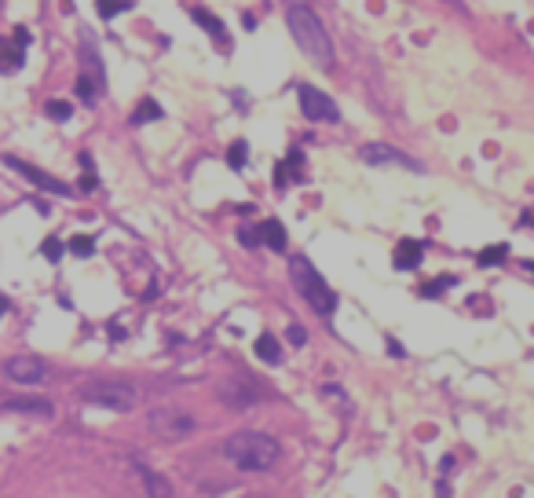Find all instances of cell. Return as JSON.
Returning <instances> with one entry per match:
<instances>
[{"label":"cell","mask_w":534,"mask_h":498,"mask_svg":"<svg viewBox=\"0 0 534 498\" xmlns=\"http://www.w3.org/2000/svg\"><path fill=\"white\" fill-rule=\"evenodd\" d=\"M286 22H289V34H293V41L300 44V52L315 62V67L330 70L337 55H333V41L326 34V26L318 22V15L307 8V4H289L286 11Z\"/></svg>","instance_id":"6da1fadb"},{"label":"cell","mask_w":534,"mask_h":498,"mask_svg":"<svg viewBox=\"0 0 534 498\" xmlns=\"http://www.w3.org/2000/svg\"><path fill=\"white\" fill-rule=\"evenodd\" d=\"M223 455H227L241 473H271L274 462H279V443H274L267 432L241 429L234 436H227Z\"/></svg>","instance_id":"7a4b0ae2"},{"label":"cell","mask_w":534,"mask_h":498,"mask_svg":"<svg viewBox=\"0 0 534 498\" xmlns=\"http://www.w3.org/2000/svg\"><path fill=\"white\" fill-rule=\"evenodd\" d=\"M289 275H293V286L300 290V297L311 304L318 315H333L337 312V293L326 286V279H322L318 271L311 268V261L293 256V261H289Z\"/></svg>","instance_id":"3957f363"},{"label":"cell","mask_w":534,"mask_h":498,"mask_svg":"<svg viewBox=\"0 0 534 498\" xmlns=\"http://www.w3.org/2000/svg\"><path fill=\"white\" fill-rule=\"evenodd\" d=\"M80 399H85L88 407H103V410H118V414L139 407V392L128 381H106V378L80 385Z\"/></svg>","instance_id":"277c9868"},{"label":"cell","mask_w":534,"mask_h":498,"mask_svg":"<svg viewBox=\"0 0 534 498\" xmlns=\"http://www.w3.org/2000/svg\"><path fill=\"white\" fill-rule=\"evenodd\" d=\"M147 429L165 443H180L194 432V417L187 410H180V407H172V403H161V407H154L147 414Z\"/></svg>","instance_id":"5b68a950"},{"label":"cell","mask_w":534,"mask_h":498,"mask_svg":"<svg viewBox=\"0 0 534 498\" xmlns=\"http://www.w3.org/2000/svg\"><path fill=\"white\" fill-rule=\"evenodd\" d=\"M216 396H220V403L231 407V410H249V407H256L264 399V389L253 378L238 374V378H223L216 385Z\"/></svg>","instance_id":"8992f818"},{"label":"cell","mask_w":534,"mask_h":498,"mask_svg":"<svg viewBox=\"0 0 534 498\" xmlns=\"http://www.w3.org/2000/svg\"><path fill=\"white\" fill-rule=\"evenodd\" d=\"M297 99H300V110H304L307 121H315V125H337V121H341V110H337V103L330 99L326 92H318L311 85H300Z\"/></svg>","instance_id":"52a82bcc"},{"label":"cell","mask_w":534,"mask_h":498,"mask_svg":"<svg viewBox=\"0 0 534 498\" xmlns=\"http://www.w3.org/2000/svg\"><path fill=\"white\" fill-rule=\"evenodd\" d=\"M4 374L19 385H41L48 378V363L41 356H11L4 363Z\"/></svg>","instance_id":"ba28073f"},{"label":"cell","mask_w":534,"mask_h":498,"mask_svg":"<svg viewBox=\"0 0 534 498\" xmlns=\"http://www.w3.org/2000/svg\"><path fill=\"white\" fill-rule=\"evenodd\" d=\"M359 154H363V162H370V165H402V169H414V172L421 169L414 158H407L395 147H388V143H366Z\"/></svg>","instance_id":"9c48e42d"},{"label":"cell","mask_w":534,"mask_h":498,"mask_svg":"<svg viewBox=\"0 0 534 498\" xmlns=\"http://www.w3.org/2000/svg\"><path fill=\"white\" fill-rule=\"evenodd\" d=\"M4 165H11L19 176H26L29 184H37L41 191H52V195H70V187L62 184V180H55V176H48V172H41L37 165H29V162H19V158H4Z\"/></svg>","instance_id":"30bf717a"},{"label":"cell","mask_w":534,"mask_h":498,"mask_svg":"<svg viewBox=\"0 0 534 498\" xmlns=\"http://www.w3.org/2000/svg\"><path fill=\"white\" fill-rule=\"evenodd\" d=\"M136 473H139V480H143V487H147V498H176L172 494V484L161 473H154L150 465H143V462H136Z\"/></svg>","instance_id":"8fae6325"},{"label":"cell","mask_w":534,"mask_h":498,"mask_svg":"<svg viewBox=\"0 0 534 498\" xmlns=\"http://www.w3.org/2000/svg\"><path fill=\"white\" fill-rule=\"evenodd\" d=\"M421 261H425V246H421L417 238H402L395 246V268L399 271H414V268H421Z\"/></svg>","instance_id":"7c38bea8"},{"label":"cell","mask_w":534,"mask_h":498,"mask_svg":"<svg viewBox=\"0 0 534 498\" xmlns=\"http://www.w3.org/2000/svg\"><path fill=\"white\" fill-rule=\"evenodd\" d=\"M4 410H15V414H37V417H52L55 407L48 399H37V396H15L4 403Z\"/></svg>","instance_id":"4fadbf2b"},{"label":"cell","mask_w":534,"mask_h":498,"mask_svg":"<svg viewBox=\"0 0 534 498\" xmlns=\"http://www.w3.org/2000/svg\"><path fill=\"white\" fill-rule=\"evenodd\" d=\"M260 242H264V246H271L274 253H282V249L289 246L286 228H282L279 220H264V223H260Z\"/></svg>","instance_id":"5bb4252c"},{"label":"cell","mask_w":534,"mask_h":498,"mask_svg":"<svg viewBox=\"0 0 534 498\" xmlns=\"http://www.w3.org/2000/svg\"><path fill=\"white\" fill-rule=\"evenodd\" d=\"M190 19L198 22V26H205L209 34H213V41H220L223 48H227V29H223V22L216 19V15H209L205 8H194V11H190Z\"/></svg>","instance_id":"9a60e30c"},{"label":"cell","mask_w":534,"mask_h":498,"mask_svg":"<svg viewBox=\"0 0 534 498\" xmlns=\"http://www.w3.org/2000/svg\"><path fill=\"white\" fill-rule=\"evenodd\" d=\"M253 352H256V356H260L264 363H282V345H279V337H274V333H260V337H256Z\"/></svg>","instance_id":"2e32d148"},{"label":"cell","mask_w":534,"mask_h":498,"mask_svg":"<svg viewBox=\"0 0 534 498\" xmlns=\"http://www.w3.org/2000/svg\"><path fill=\"white\" fill-rule=\"evenodd\" d=\"M22 67V48H15L11 41H0V74H15Z\"/></svg>","instance_id":"e0dca14e"},{"label":"cell","mask_w":534,"mask_h":498,"mask_svg":"<svg viewBox=\"0 0 534 498\" xmlns=\"http://www.w3.org/2000/svg\"><path fill=\"white\" fill-rule=\"evenodd\" d=\"M161 118V106L154 103V99H143L136 110H132V125H150V121H157Z\"/></svg>","instance_id":"ac0fdd59"},{"label":"cell","mask_w":534,"mask_h":498,"mask_svg":"<svg viewBox=\"0 0 534 498\" xmlns=\"http://www.w3.org/2000/svg\"><path fill=\"white\" fill-rule=\"evenodd\" d=\"M505 256H509V246H487V249H479V256H476V264L479 268H494V264H501V261H505Z\"/></svg>","instance_id":"d6986e66"},{"label":"cell","mask_w":534,"mask_h":498,"mask_svg":"<svg viewBox=\"0 0 534 498\" xmlns=\"http://www.w3.org/2000/svg\"><path fill=\"white\" fill-rule=\"evenodd\" d=\"M44 114L52 118V121H70V114H73V106L66 103V99H52L44 106Z\"/></svg>","instance_id":"ffe728a7"},{"label":"cell","mask_w":534,"mask_h":498,"mask_svg":"<svg viewBox=\"0 0 534 498\" xmlns=\"http://www.w3.org/2000/svg\"><path fill=\"white\" fill-rule=\"evenodd\" d=\"M246 158H249L246 139H234V143H231V151H227V165H231V169H241V165H246Z\"/></svg>","instance_id":"44dd1931"},{"label":"cell","mask_w":534,"mask_h":498,"mask_svg":"<svg viewBox=\"0 0 534 498\" xmlns=\"http://www.w3.org/2000/svg\"><path fill=\"white\" fill-rule=\"evenodd\" d=\"M95 85H99V81H95V77L80 74V77H77V95H80V99H85V103H95Z\"/></svg>","instance_id":"7402d4cb"},{"label":"cell","mask_w":534,"mask_h":498,"mask_svg":"<svg viewBox=\"0 0 534 498\" xmlns=\"http://www.w3.org/2000/svg\"><path fill=\"white\" fill-rule=\"evenodd\" d=\"M70 253H73V256H92V253H95V242H92L88 235H73V238H70Z\"/></svg>","instance_id":"603a6c76"},{"label":"cell","mask_w":534,"mask_h":498,"mask_svg":"<svg viewBox=\"0 0 534 498\" xmlns=\"http://www.w3.org/2000/svg\"><path fill=\"white\" fill-rule=\"evenodd\" d=\"M454 282H458L454 275H450V279H447V275H443V279H432L428 286H421V297H440L447 286H454Z\"/></svg>","instance_id":"cb8c5ba5"},{"label":"cell","mask_w":534,"mask_h":498,"mask_svg":"<svg viewBox=\"0 0 534 498\" xmlns=\"http://www.w3.org/2000/svg\"><path fill=\"white\" fill-rule=\"evenodd\" d=\"M132 4H128V0H99V15L103 19H114L118 11H128Z\"/></svg>","instance_id":"d4e9b609"},{"label":"cell","mask_w":534,"mask_h":498,"mask_svg":"<svg viewBox=\"0 0 534 498\" xmlns=\"http://www.w3.org/2000/svg\"><path fill=\"white\" fill-rule=\"evenodd\" d=\"M238 242L246 246V249H256V246H260V228H241L238 231Z\"/></svg>","instance_id":"484cf974"},{"label":"cell","mask_w":534,"mask_h":498,"mask_svg":"<svg viewBox=\"0 0 534 498\" xmlns=\"http://www.w3.org/2000/svg\"><path fill=\"white\" fill-rule=\"evenodd\" d=\"M322 396L326 399H337V407H341L344 414H351V407H348V399H344V392L337 389V385H322Z\"/></svg>","instance_id":"4316f807"},{"label":"cell","mask_w":534,"mask_h":498,"mask_svg":"<svg viewBox=\"0 0 534 498\" xmlns=\"http://www.w3.org/2000/svg\"><path fill=\"white\" fill-rule=\"evenodd\" d=\"M41 253L48 256V261H59V256H62V242H59V238H44V246H41Z\"/></svg>","instance_id":"83f0119b"},{"label":"cell","mask_w":534,"mask_h":498,"mask_svg":"<svg viewBox=\"0 0 534 498\" xmlns=\"http://www.w3.org/2000/svg\"><path fill=\"white\" fill-rule=\"evenodd\" d=\"M286 184H293V176H289V165H274V187H286Z\"/></svg>","instance_id":"f1b7e54d"},{"label":"cell","mask_w":534,"mask_h":498,"mask_svg":"<svg viewBox=\"0 0 534 498\" xmlns=\"http://www.w3.org/2000/svg\"><path fill=\"white\" fill-rule=\"evenodd\" d=\"M29 41H34V37H29V29H26V26H19V29H15V37H11V44H15V48H22V52L29 48Z\"/></svg>","instance_id":"f546056e"},{"label":"cell","mask_w":534,"mask_h":498,"mask_svg":"<svg viewBox=\"0 0 534 498\" xmlns=\"http://www.w3.org/2000/svg\"><path fill=\"white\" fill-rule=\"evenodd\" d=\"M286 337H289V345H304V341H307V333H304V326H297V323H293V326H289V330H286Z\"/></svg>","instance_id":"4dcf8cb0"},{"label":"cell","mask_w":534,"mask_h":498,"mask_svg":"<svg viewBox=\"0 0 534 498\" xmlns=\"http://www.w3.org/2000/svg\"><path fill=\"white\" fill-rule=\"evenodd\" d=\"M4 312H8V300H4V297H0V315H4Z\"/></svg>","instance_id":"1f68e13d"},{"label":"cell","mask_w":534,"mask_h":498,"mask_svg":"<svg viewBox=\"0 0 534 498\" xmlns=\"http://www.w3.org/2000/svg\"><path fill=\"white\" fill-rule=\"evenodd\" d=\"M249 498H260V494H249Z\"/></svg>","instance_id":"d6a6232c"}]
</instances>
